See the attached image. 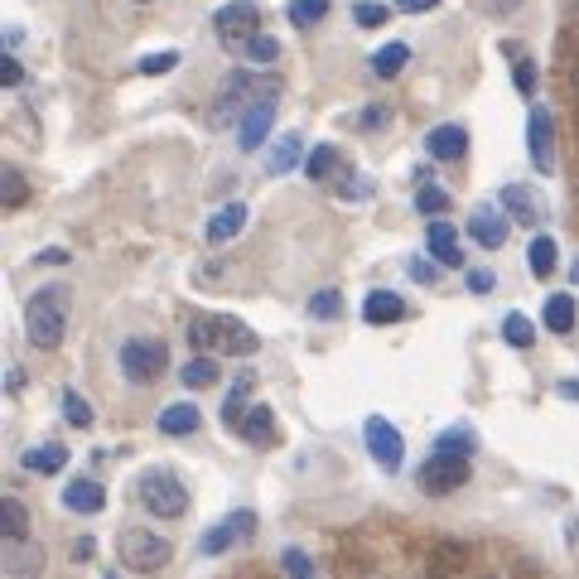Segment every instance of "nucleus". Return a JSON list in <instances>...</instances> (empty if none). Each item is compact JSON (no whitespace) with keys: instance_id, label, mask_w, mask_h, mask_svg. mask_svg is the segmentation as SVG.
Instances as JSON below:
<instances>
[{"instance_id":"f3484780","label":"nucleus","mask_w":579,"mask_h":579,"mask_svg":"<svg viewBox=\"0 0 579 579\" xmlns=\"http://www.w3.org/2000/svg\"><path fill=\"white\" fill-rule=\"evenodd\" d=\"M425 247H430V256L440 261V266H464V251H459V232L449 227L444 218L430 222V232H425Z\"/></svg>"},{"instance_id":"412c9836","label":"nucleus","mask_w":579,"mask_h":579,"mask_svg":"<svg viewBox=\"0 0 579 579\" xmlns=\"http://www.w3.org/2000/svg\"><path fill=\"white\" fill-rule=\"evenodd\" d=\"M300 160H304V140L295 136V131H285V136L271 145V160H266V169H271V179H280V174L300 169Z\"/></svg>"},{"instance_id":"6e6d98bb","label":"nucleus","mask_w":579,"mask_h":579,"mask_svg":"<svg viewBox=\"0 0 579 579\" xmlns=\"http://www.w3.org/2000/svg\"><path fill=\"white\" fill-rule=\"evenodd\" d=\"M575 92H579V63H575Z\"/></svg>"},{"instance_id":"4d7b16f0","label":"nucleus","mask_w":579,"mask_h":579,"mask_svg":"<svg viewBox=\"0 0 579 579\" xmlns=\"http://www.w3.org/2000/svg\"><path fill=\"white\" fill-rule=\"evenodd\" d=\"M107 579H121V575H107Z\"/></svg>"},{"instance_id":"3c124183","label":"nucleus","mask_w":579,"mask_h":579,"mask_svg":"<svg viewBox=\"0 0 579 579\" xmlns=\"http://www.w3.org/2000/svg\"><path fill=\"white\" fill-rule=\"evenodd\" d=\"M92 555H97V541H92V536H78V541H73V560H92Z\"/></svg>"},{"instance_id":"f704fd0d","label":"nucleus","mask_w":579,"mask_h":579,"mask_svg":"<svg viewBox=\"0 0 579 579\" xmlns=\"http://www.w3.org/2000/svg\"><path fill=\"white\" fill-rule=\"evenodd\" d=\"M353 20H358L362 29H382L386 20H391V5H382V0H358V5H353Z\"/></svg>"},{"instance_id":"dca6fc26","label":"nucleus","mask_w":579,"mask_h":579,"mask_svg":"<svg viewBox=\"0 0 579 579\" xmlns=\"http://www.w3.org/2000/svg\"><path fill=\"white\" fill-rule=\"evenodd\" d=\"M247 227V203H222L218 213L208 218V227H203V237L213 242V247H227L237 232Z\"/></svg>"},{"instance_id":"f8f14e48","label":"nucleus","mask_w":579,"mask_h":579,"mask_svg":"<svg viewBox=\"0 0 579 579\" xmlns=\"http://www.w3.org/2000/svg\"><path fill=\"white\" fill-rule=\"evenodd\" d=\"M261 92H266V87L251 83L247 73H227L218 107H213V126H227V121H232V107H251V97H261Z\"/></svg>"},{"instance_id":"39448f33","label":"nucleus","mask_w":579,"mask_h":579,"mask_svg":"<svg viewBox=\"0 0 579 579\" xmlns=\"http://www.w3.org/2000/svg\"><path fill=\"white\" fill-rule=\"evenodd\" d=\"M165 367H169V353L160 338H126L121 343V372H126V382L150 386L165 377Z\"/></svg>"},{"instance_id":"603ef678","label":"nucleus","mask_w":579,"mask_h":579,"mask_svg":"<svg viewBox=\"0 0 579 579\" xmlns=\"http://www.w3.org/2000/svg\"><path fill=\"white\" fill-rule=\"evenodd\" d=\"M560 396H565V401H579V377H570V382H560Z\"/></svg>"},{"instance_id":"8fccbe9b","label":"nucleus","mask_w":579,"mask_h":579,"mask_svg":"<svg viewBox=\"0 0 579 579\" xmlns=\"http://www.w3.org/2000/svg\"><path fill=\"white\" fill-rule=\"evenodd\" d=\"M367 193H372L367 179H343V198H367Z\"/></svg>"},{"instance_id":"20e7f679","label":"nucleus","mask_w":579,"mask_h":579,"mask_svg":"<svg viewBox=\"0 0 579 579\" xmlns=\"http://www.w3.org/2000/svg\"><path fill=\"white\" fill-rule=\"evenodd\" d=\"M174 546H169L160 531H150V526H126L121 536H116V560L126 565V570H136V575H155V570H165Z\"/></svg>"},{"instance_id":"de8ad7c7","label":"nucleus","mask_w":579,"mask_h":579,"mask_svg":"<svg viewBox=\"0 0 579 579\" xmlns=\"http://www.w3.org/2000/svg\"><path fill=\"white\" fill-rule=\"evenodd\" d=\"M382 121H386V107H367V111H362V121H358V126H362V131H377Z\"/></svg>"},{"instance_id":"5fc2aeb1","label":"nucleus","mask_w":579,"mask_h":579,"mask_svg":"<svg viewBox=\"0 0 579 579\" xmlns=\"http://www.w3.org/2000/svg\"><path fill=\"white\" fill-rule=\"evenodd\" d=\"M570 280H575V285H579V256H575V261H570Z\"/></svg>"},{"instance_id":"79ce46f5","label":"nucleus","mask_w":579,"mask_h":579,"mask_svg":"<svg viewBox=\"0 0 579 579\" xmlns=\"http://www.w3.org/2000/svg\"><path fill=\"white\" fill-rule=\"evenodd\" d=\"M169 68H179V54H174V49H165V54H145V58H140V73H150V78H155V73H169Z\"/></svg>"},{"instance_id":"473e14b6","label":"nucleus","mask_w":579,"mask_h":579,"mask_svg":"<svg viewBox=\"0 0 579 579\" xmlns=\"http://www.w3.org/2000/svg\"><path fill=\"white\" fill-rule=\"evenodd\" d=\"M0 198H5V208H20L29 198V184H25V174L15 165H5V174H0Z\"/></svg>"},{"instance_id":"864d4df0","label":"nucleus","mask_w":579,"mask_h":579,"mask_svg":"<svg viewBox=\"0 0 579 579\" xmlns=\"http://www.w3.org/2000/svg\"><path fill=\"white\" fill-rule=\"evenodd\" d=\"M522 0H493V10H517Z\"/></svg>"},{"instance_id":"6ab92c4d","label":"nucleus","mask_w":579,"mask_h":579,"mask_svg":"<svg viewBox=\"0 0 579 579\" xmlns=\"http://www.w3.org/2000/svg\"><path fill=\"white\" fill-rule=\"evenodd\" d=\"M198 425H203V415H198L193 401H179V406H165V411H160V435H169V440H184Z\"/></svg>"},{"instance_id":"f257e3e1","label":"nucleus","mask_w":579,"mask_h":579,"mask_svg":"<svg viewBox=\"0 0 579 579\" xmlns=\"http://www.w3.org/2000/svg\"><path fill=\"white\" fill-rule=\"evenodd\" d=\"M189 343L193 353H227V358H251L256 348H261V338L256 329H247L242 319H232V314H198L189 319Z\"/></svg>"},{"instance_id":"09e8293b","label":"nucleus","mask_w":579,"mask_h":579,"mask_svg":"<svg viewBox=\"0 0 579 579\" xmlns=\"http://www.w3.org/2000/svg\"><path fill=\"white\" fill-rule=\"evenodd\" d=\"M440 0H396V10H406V15H425V10H435Z\"/></svg>"},{"instance_id":"9b49d317","label":"nucleus","mask_w":579,"mask_h":579,"mask_svg":"<svg viewBox=\"0 0 579 579\" xmlns=\"http://www.w3.org/2000/svg\"><path fill=\"white\" fill-rule=\"evenodd\" d=\"M251 531H256V512H232V517H222L218 526H208V531H203L198 551H203V555H222L227 546L247 541Z\"/></svg>"},{"instance_id":"37998d69","label":"nucleus","mask_w":579,"mask_h":579,"mask_svg":"<svg viewBox=\"0 0 579 579\" xmlns=\"http://www.w3.org/2000/svg\"><path fill=\"white\" fill-rule=\"evenodd\" d=\"M512 83H517V92H522V97H531V92H536V63H531V58H517Z\"/></svg>"},{"instance_id":"5701e85b","label":"nucleus","mask_w":579,"mask_h":579,"mask_svg":"<svg viewBox=\"0 0 579 579\" xmlns=\"http://www.w3.org/2000/svg\"><path fill=\"white\" fill-rule=\"evenodd\" d=\"M0 536H5V546H10V541H29V512L20 497H5V502H0Z\"/></svg>"},{"instance_id":"aec40b11","label":"nucleus","mask_w":579,"mask_h":579,"mask_svg":"<svg viewBox=\"0 0 579 579\" xmlns=\"http://www.w3.org/2000/svg\"><path fill=\"white\" fill-rule=\"evenodd\" d=\"M362 319H367V324H396V319H406V300L391 295V290H372V295L362 300Z\"/></svg>"},{"instance_id":"2f4dec72","label":"nucleus","mask_w":579,"mask_h":579,"mask_svg":"<svg viewBox=\"0 0 579 579\" xmlns=\"http://www.w3.org/2000/svg\"><path fill=\"white\" fill-rule=\"evenodd\" d=\"M502 338H507L512 348H531V343H536V324H531L526 314H507V319H502Z\"/></svg>"},{"instance_id":"ea45409f","label":"nucleus","mask_w":579,"mask_h":579,"mask_svg":"<svg viewBox=\"0 0 579 579\" xmlns=\"http://www.w3.org/2000/svg\"><path fill=\"white\" fill-rule=\"evenodd\" d=\"M415 208H420L425 218H440L444 208H449V193H444V189H435V184H425V189L415 193Z\"/></svg>"},{"instance_id":"393cba45","label":"nucleus","mask_w":579,"mask_h":579,"mask_svg":"<svg viewBox=\"0 0 579 579\" xmlns=\"http://www.w3.org/2000/svg\"><path fill=\"white\" fill-rule=\"evenodd\" d=\"M406 63H411V44L391 39V44H382V49L372 54V73H377V78H396Z\"/></svg>"},{"instance_id":"9d476101","label":"nucleus","mask_w":579,"mask_h":579,"mask_svg":"<svg viewBox=\"0 0 579 579\" xmlns=\"http://www.w3.org/2000/svg\"><path fill=\"white\" fill-rule=\"evenodd\" d=\"M526 150H531V165L541 169V174L555 169V121L546 107H536L526 116Z\"/></svg>"},{"instance_id":"c03bdc74","label":"nucleus","mask_w":579,"mask_h":579,"mask_svg":"<svg viewBox=\"0 0 579 579\" xmlns=\"http://www.w3.org/2000/svg\"><path fill=\"white\" fill-rule=\"evenodd\" d=\"M0 83H5V87H20V83H25V68L15 63V54H0Z\"/></svg>"},{"instance_id":"a18cd8bd","label":"nucleus","mask_w":579,"mask_h":579,"mask_svg":"<svg viewBox=\"0 0 579 579\" xmlns=\"http://www.w3.org/2000/svg\"><path fill=\"white\" fill-rule=\"evenodd\" d=\"M411 276H415V280H425V285H430V280L440 276V271H435V256H430V261H425V256H415V261H411Z\"/></svg>"},{"instance_id":"0eeeda50","label":"nucleus","mask_w":579,"mask_h":579,"mask_svg":"<svg viewBox=\"0 0 579 579\" xmlns=\"http://www.w3.org/2000/svg\"><path fill=\"white\" fill-rule=\"evenodd\" d=\"M469 473L473 464L464 459V454H430V464L420 469V493H430V497H440V493H459L464 483H469Z\"/></svg>"},{"instance_id":"49530a36","label":"nucleus","mask_w":579,"mask_h":579,"mask_svg":"<svg viewBox=\"0 0 579 579\" xmlns=\"http://www.w3.org/2000/svg\"><path fill=\"white\" fill-rule=\"evenodd\" d=\"M493 271H469V290L473 295H488V290H493Z\"/></svg>"},{"instance_id":"1a4fd4ad","label":"nucleus","mask_w":579,"mask_h":579,"mask_svg":"<svg viewBox=\"0 0 579 579\" xmlns=\"http://www.w3.org/2000/svg\"><path fill=\"white\" fill-rule=\"evenodd\" d=\"M362 435H367V449H372V459L382 464V469H401V459H406V440H401V430L386 420V415H367V425H362Z\"/></svg>"},{"instance_id":"2eb2a0df","label":"nucleus","mask_w":579,"mask_h":579,"mask_svg":"<svg viewBox=\"0 0 579 579\" xmlns=\"http://www.w3.org/2000/svg\"><path fill=\"white\" fill-rule=\"evenodd\" d=\"M425 150H430L435 160H444V165H449V160H464V155H469V131L454 126V121H449V126H435V131L425 136Z\"/></svg>"},{"instance_id":"a19ab883","label":"nucleus","mask_w":579,"mask_h":579,"mask_svg":"<svg viewBox=\"0 0 579 579\" xmlns=\"http://www.w3.org/2000/svg\"><path fill=\"white\" fill-rule=\"evenodd\" d=\"M338 309H343V295H338V290L309 295V314H314V319H338Z\"/></svg>"},{"instance_id":"a211bd4d","label":"nucleus","mask_w":579,"mask_h":579,"mask_svg":"<svg viewBox=\"0 0 579 579\" xmlns=\"http://www.w3.org/2000/svg\"><path fill=\"white\" fill-rule=\"evenodd\" d=\"M237 435L247 444H256V449L276 444V411H271V406H251V411L242 415V425H237Z\"/></svg>"},{"instance_id":"4be33fe9","label":"nucleus","mask_w":579,"mask_h":579,"mask_svg":"<svg viewBox=\"0 0 579 579\" xmlns=\"http://www.w3.org/2000/svg\"><path fill=\"white\" fill-rule=\"evenodd\" d=\"M526 266H531V276L546 280L560 266V247H555V237H546V232H536L531 237V247H526Z\"/></svg>"},{"instance_id":"4c0bfd02","label":"nucleus","mask_w":579,"mask_h":579,"mask_svg":"<svg viewBox=\"0 0 579 579\" xmlns=\"http://www.w3.org/2000/svg\"><path fill=\"white\" fill-rule=\"evenodd\" d=\"M242 54H247L251 63H261V68H266V63H276V58H280V39H271V34H256Z\"/></svg>"},{"instance_id":"13d9d810","label":"nucleus","mask_w":579,"mask_h":579,"mask_svg":"<svg viewBox=\"0 0 579 579\" xmlns=\"http://www.w3.org/2000/svg\"><path fill=\"white\" fill-rule=\"evenodd\" d=\"M430 579H440V575H430Z\"/></svg>"},{"instance_id":"4468645a","label":"nucleus","mask_w":579,"mask_h":579,"mask_svg":"<svg viewBox=\"0 0 579 579\" xmlns=\"http://www.w3.org/2000/svg\"><path fill=\"white\" fill-rule=\"evenodd\" d=\"M63 507H68V512H83V517H97V512L107 507V488H102L97 478H73V483L63 488Z\"/></svg>"},{"instance_id":"7ed1b4c3","label":"nucleus","mask_w":579,"mask_h":579,"mask_svg":"<svg viewBox=\"0 0 579 579\" xmlns=\"http://www.w3.org/2000/svg\"><path fill=\"white\" fill-rule=\"evenodd\" d=\"M136 497H140V507L150 512V517H165V522H174V517H184L189 512V488H184V478L174 469H150V473H140V483H136Z\"/></svg>"},{"instance_id":"e433bc0d","label":"nucleus","mask_w":579,"mask_h":579,"mask_svg":"<svg viewBox=\"0 0 579 579\" xmlns=\"http://www.w3.org/2000/svg\"><path fill=\"white\" fill-rule=\"evenodd\" d=\"M63 420H68V425H78V430L92 425V406H87L78 391H63Z\"/></svg>"},{"instance_id":"72a5a7b5","label":"nucleus","mask_w":579,"mask_h":579,"mask_svg":"<svg viewBox=\"0 0 579 579\" xmlns=\"http://www.w3.org/2000/svg\"><path fill=\"white\" fill-rule=\"evenodd\" d=\"M333 169H338V150H333V145H314L309 160H304V174H309V179H329Z\"/></svg>"},{"instance_id":"c85d7f7f","label":"nucleus","mask_w":579,"mask_h":579,"mask_svg":"<svg viewBox=\"0 0 579 579\" xmlns=\"http://www.w3.org/2000/svg\"><path fill=\"white\" fill-rule=\"evenodd\" d=\"M546 329L551 333L575 329V300H570V295H551V300H546Z\"/></svg>"},{"instance_id":"cd10ccee","label":"nucleus","mask_w":579,"mask_h":579,"mask_svg":"<svg viewBox=\"0 0 579 579\" xmlns=\"http://www.w3.org/2000/svg\"><path fill=\"white\" fill-rule=\"evenodd\" d=\"M502 208L512 213V222L536 227V203H531V189H522V184H507V189H502Z\"/></svg>"},{"instance_id":"a878e982","label":"nucleus","mask_w":579,"mask_h":579,"mask_svg":"<svg viewBox=\"0 0 579 579\" xmlns=\"http://www.w3.org/2000/svg\"><path fill=\"white\" fill-rule=\"evenodd\" d=\"M63 464H68V449H63V444H54V440L34 444V449L25 454V469L29 473H44V478H49V473H58Z\"/></svg>"},{"instance_id":"c9c22d12","label":"nucleus","mask_w":579,"mask_h":579,"mask_svg":"<svg viewBox=\"0 0 579 579\" xmlns=\"http://www.w3.org/2000/svg\"><path fill=\"white\" fill-rule=\"evenodd\" d=\"M247 391H251V377H242L237 391L227 396V406H222V420H227L232 430H237V425H242V415H247Z\"/></svg>"},{"instance_id":"423d86ee","label":"nucleus","mask_w":579,"mask_h":579,"mask_svg":"<svg viewBox=\"0 0 579 579\" xmlns=\"http://www.w3.org/2000/svg\"><path fill=\"white\" fill-rule=\"evenodd\" d=\"M213 29H218V39L227 49H247L251 39L261 34V10L251 0H232V5H222L213 15Z\"/></svg>"},{"instance_id":"bb28decb","label":"nucleus","mask_w":579,"mask_h":579,"mask_svg":"<svg viewBox=\"0 0 579 579\" xmlns=\"http://www.w3.org/2000/svg\"><path fill=\"white\" fill-rule=\"evenodd\" d=\"M179 382L198 386V391H203V386H213V382H218V358H213V353H193V358L184 362V372H179Z\"/></svg>"},{"instance_id":"ddd939ff","label":"nucleus","mask_w":579,"mask_h":579,"mask_svg":"<svg viewBox=\"0 0 579 579\" xmlns=\"http://www.w3.org/2000/svg\"><path fill=\"white\" fill-rule=\"evenodd\" d=\"M469 237L478 242V247H488V251H497V247H507V218L497 213V208H473L469 213Z\"/></svg>"},{"instance_id":"7c9ffc66","label":"nucleus","mask_w":579,"mask_h":579,"mask_svg":"<svg viewBox=\"0 0 579 579\" xmlns=\"http://www.w3.org/2000/svg\"><path fill=\"white\" fill-rule=\"evenodd\" d=\"M285 10H290V25L295 29H309V25H319V20L329 15V0H290Z\"/></svg>"},{"instance_id":"58836bf2","label":"nucleus","mask_w":579,"mask_h":579,"mask_svg":"<svg viewBox=\"0 0 579 579\" xmlns=\"http://www.w3.org/2000/svg\"><path fill=\"white\" fill-rule=\"evenodd\" d=\"M280 570H285L290 579H314V560H309L300 546H290V551L280 555Z\"/></svg>"},{"instance_id":"6e6552de","label":"nucleus","mask_w":579,"mask_h":579,"mask_svg":"<svg viewBox=\"0 0 579 579\" xmlns=\"http://www.w3.org/2000/svg\"><path fill=\"white\" fill-rule=\"evenodd\" d=\"M276 102H280V87H266L256 102H251L242 116H237V145L242 150H256L261 140L271 136V121H276Z\"/></svg>"},{"instance_id":"f03ea898","label":"nucleus","mask_w":579,"mask_h":579,"mask_svg":"<svg viewBox=\"0 0 579 579\" xmlns=\"http://www.w3.org/2000/svg\"><path fill=\"white\" fill-rule=\"evenodd\" d=\"M68 285H44L39 295H29L25 304V333L34 348H44V353H54L58 343H63V333H68Z\"/></svg>"},{"instance_id":"b1692460","label":"nucleus","mask_w":579,"mask_h":579,"mask_svg":"<svg viewBox=\"0 0 579 579\" xmlns=\"http://www.w3.org/2000/svg\"><path fill=\"white\" fill-rule=\"evenodd\" d=\"M44 565V555L39 546H29V541H10V555H5V570L10 579H34V570Z\"/></svg>"},{"instance_id":"c756f323","label":"nucleus","mask_w":579,"mask_h":579,"mask_svg":"<svg viewBox=\"0 0 579 579\" xmlns=\"http://www.w3.org/2000/svg\"><path fill=\"white\" fill-rule=\"evenodd\" d=\"M435 449H440V454H464V459H473V449H478V435H473L469 425H454V430H444L440 440H435Z\"/></svg>"}]
</instances>
